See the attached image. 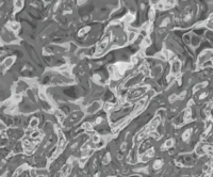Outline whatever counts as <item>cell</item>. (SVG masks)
<instances>
[{
    "label": "cell",
    "mask_w": 213,
    "mask_h": 177,
    "mask_svg": "<svg viewBox=\"0 0 213 177\" xmlns=\"http://www.w3.org/2000/svg\"><path fill=\"white\" fill-rule=\"evenodd\" d=\"M209 115L211 116V117L213 118V107L211 108V110H210V112H209Z\"/></svg>",
    "instance_id": "cell-23"
},
{
    "label": "cell",
    "mask_w": 213,
    "mask_h": 177,
    "mask_svg": "<svg viewBox=\"0 0 213 177\" xmlns=\"http://www.w3.org/2000/svg\"><path fill=\"white\" fill-rule=\"evenodd\" d=\"M162 166H163V161H162L161 159H158V160H156V161L153 162V169H155V170L161 169Z\"/></svg>",
    "instance_id": "cell-12"
},
{
    "label": "cell",
    "mask_w": 213,
    "mask_h": 177,
    "mask_svg": "<svg viewBox=\"0 0 213 177\" xmlns=\"http://www.w3.org/2000/svg\"><path fill=\"white\" fill-rule=\"evenodd\" d=\"M207 85V82H204V83H200V84H197V85L195 86V91H198V90H200V88H202L204 86H206Z\"/></svg>",
    "instance_id": "cell-21"
},
{
    "label": "cell",
    "mask_w": 213,
    "mask_h": 177,
    "mask_svg": "<svg viewBox=\"0 0 213 177\" xmlns=\"http://www.w3.org/2000/svg\"><path fill=\"white\" fill-rule=\"evenodd\" d=\"M101 108V104L99 101H94L91 106H89L88 108H86V112H88L89 114H94L96 113L97 111H98L99 109Z\"/></svg>",
    "instance_id": "cell-7"
},
{
    "label": "cell",
    "mask_w": 213,
    "mask_h": 177,
    "mask_svg": "<svg viewBox=\"0 0 213 177\" xmlns=\"http://www.w3.org/2000/svg\"><path fill=\"white\" fill-rule=\"evenodd\" d=\"M164 146H165L166 148H170L174 146V140L173 139H168V140L165 141V143H164Z\"/></svg>",
    "instance_id": "cell-14"
},
{
    "label": "cell",
    "mask_w": 213,
    "mask_h": 177,
    "mask_svg": "<svg viewBox=\"0 0 213 177\" xmlns=\"http://www.w3.org/2000/svg\"><path fill=\"white\" fill-rule=\"evenodd\" d=\"M82 117H83V112H81V111L74 112V113H72L67 118H66V121L64 123H65L66 126H72L73 124L78 123Z\"/></svg>",
    "instance_id": "cell-3"
},
{
    "label": "cell",
    "mask_w": 213,
    "mask_h": 177,
    "mask_svg": "<svg viewBox=\"0 0 213 177\" xmlns=\"http://www.w3.org/2000/svg\"><path fill=\"white\" fill-rule=\"evenodd\" d=\"M137 37V33H135L134 31L133 32H129V34H128V41L129 42H132L133 40Z\"/></svg>",
    "instance_id": "cell-17"
},
{
    "label": "cell",
    "mask_w": 213,
    "mask_h": 177,
    "mask_svg": "<svg viewBox=\"0 0 213 177\" xmlns=\"http://www.w3.org/2000/svg\"><path fill=\"white\" fill-rule=\"evenodd\" d=\"M110 42H111V35L110 33L105 34L103 39L99 42L98 46H97V49H96V55L97 56H100L101 53L105 51V50L108 49V47L110 46Z\"/></svg>",
    "instance_id": "cell-1"
},
{
    "label": "cell",
    "mask_w": 213,
    "mask_h": 177,
    "mask_svg": "<svg viewBox=\"0 0 213 177\" xmlns=\"http://www.w3.org/2000/svg\"><path fill=\"white\" fill-rule=\"evenodd\" d=\"M206 26H207V28L213 30V15H211L208 18V21H206Z\"/></svg>",
    "instance_id": "cell-13"
},
{
    "label": "cell",
    "mask_w": 213,
    "mask_h": 177,
    "mask_svg": "<svg viewBox=\"0 0 213 177\" xmlns=\"http://www.w3.org/2000/svg\"><path fill=\"white\" fill-rule=\"evenodd\" d=\"M60 172L62 173L63 177H67L68 174H70V172H72V166H70L69 163H66L65 166H63L62 170H61Z\"/></svg>",
    "instance_id": "cell-8"
},
{
    "label": "cell",
    "mask_w": 213,
    "mask_h": 177,
    "mask_svg": "<svg viewBox=\"0 0 213 177\" xmlns=\"http://www.w3.org/2000/svg\"><path fill=\"white\" fill-rule=\"evenodd\" d=\"M190 136H191V131H190V130H186V131H184V134H183V136H182V138H183L184 141H186L189 138H190Z\"/></svg>",
    "instance_id": "cell-20"
},
{
    "label": "cell",
    "mask_w": 213,
    "mask_h": 177,
    "mask_svg": "<svg viewBox=\"0 0 213 177\" xmlns=\"http://www.w3.org/2000/svg\"><path fill=\"white\" fill-rule=\"evenodd\" d=\"M161 69H162V67H161V66H156V67H155V69L153 70V76H158L160 73H161Z\"/></svg>",
    "instance_id": "cell-18"
},
{
    "label": "cell",
    "mask_w": 213,
    "mask_h": 177,
    "mask_svg": "<svg viewBox=\"0 0 213 177\" xmlns=\"http://www.w3.org/2000/svg\"><path fill=\"white\" fill-rule=\"evenodd\" d=\"M195 153L197 156H204V155L207 154L206 150H205V147H202V146H197V148L195 150Z\"/></svg>",
    "instance_id": "cell-10"
},
{
    "label": "cell",
    "mask_w": 213,
    "mask_h": 177,
    "mask_svg": "<svg viewBox=\"0 0 213 177\" xmlns=\"http://www.w3.org/2000/svg\"><path fill=\"white\" fill-rule=\"evenodd\" d=\"M190 43L192 44V46H194V47H197V46H198V44L200 43V40H199V37H191V41H190Z\"/></svg>",
    "instance_id": "cell-11"
},
{
    "label": "cell",
    "mask_w": 213,
    "mask_h": 177,
    "mask_svg": "<svg viewBox=\"0 0 213 177\" xmlns=\"http://www.w3.org/2000/svg\"><path fill=\"white\" fill-rule=\"evenodd\" d=\"M180 69H181V62L179 60H173L172 62V66H170V74L173 76H177L179 75Z\"/></svg>",
    "instance_id": "cell-5"
},
{
    "label": "cell",
    "mask_w": 213,
    "mask_h": 177,
    "mask_svg": "<svg viewBox=\"0 0 213 177\" xmlns=\"http://www.w3.org/2000/svg\"><path fill=\"white\" fill-rule=\"evenodd\" d=\"M13 62H14V58L13 57H9V58H7V59L5 60V62H3V65H5V68H9L10 66L13 64Z\"/></svg>",
    "instance_id": "cell-9"
},
{
    "label": "cell",
    "mask_w": 213,
    "mask_h": 177,
    "mask_svg": "<svg viewBox=\"0 0 213 177\" xmlns=\"http://www.w3.org/2000/svg\"><path fill=\"white\" fill-rule=\"evenodd\" d=\"M14 5H15V10L21 9V8H23V1H21V0H15Z\"/></svg>",
    "instance_id": "cell-16"
},
{
    "label": "cell",
    "mask_w": 213,
    "mask_h": 177,
    "mask_svg": "<svg viewBox=\"0 0 213 177\" xmlns=\"http://www.w3.org/2000/svg\"><path fill=\"white\" fill-rule=\"evenodd\" d=\"M153 155H155V150H153V148H148L147 150H146L145 153H144L143 155L141 156V158H140V160H141L142 162H147L150 160L151 157H153Z\"/></svg>",
    "instance_id": "cell-6"
},
{
    "label": "cell",
    "mask_w": 213,
    "mask_h": 177,
    "mask_svg": "<svg viewBox=\"0 0 213 177\" xmlns=\"http://www.w3.org/2000/svg\"><path fill=\"white\" fill-rule=\"evenodd\" d=\"M9 26H11V28H12L13 30L19 29V24H18V23H14V21H13V23H10Z\"/></svg>",
    "instance_id": "cell-19"
},
{
    "label": "cell",
    "mask_w": 213,
    "mask_h": 177,
    "mask_svg": "<svg viewBox=\"0 0 213 177\" xmlns=\"http://www.w3.org/2000/svg\"><path fill=\"white\" fill-rule=\"evenodd\" d=\"M7 128V126H5V124L3 122H0V131H3V130Z\"/></svg>",
    "instance_id": "cell-22"
},
{
    "label": "cell",
    "mask_w": 213,
    "mask_h": 177,
    "mask_svg": "<svg viewBox=\"0 0 213 177\" xmlns=\"http://www.w3.org/2000/svg\"><path fill=\"white\" fill-rule=\"evenodd\" d=\"M45 1H46V2H47V3H48V2H50V1H51V0H45Z\"/></svg>",
    "instance_id": "cell-24"
},
{
    "label": "cell",
    "mask_w": 213,
    "mask_h": 177,
    "mask_svg": "<svg viewBox=\"0 0 213 177\" xmlns=\"http://www.w3.org/2000/svg\"><path fill=\"white\" fill-rule=\"evenodd\" d=\"M144 77H145V74H144L143 72L137 74V75H134L133 77H131L129 80H127V81L125 82V84H124V86H125V88H131V86L137 85V84L141 83Z\"/></svg>",
    "instance_id": "cell-2"
},
{
    "label": "cell",
    "mask_w": 213,
    "mask_h": 177,
    "mask_svg": "<svg viewBox=\"0 0 213 177\" xmlns=\"http://www.w3.org/2000/svg\"><path fill=\"white\" fill-rule=\"evenodd\" d=\"M37 125H38V120H37V118H32L31 123H30V128H32V129H33V128H35Z\"/></svg>",
    "instance_id": "cell-15"
},
{
    "label": "cell",
    "mask_w": 213,
    "mask_h": 177,
    "mask_svg": "<svg viewBox=\"0 0 213 177\" xmlns=\"http://www.w3.org/2000/svg\"><path fill=\"white\" fill-rule=\"evenodd\" d=\"M146 91H147V88H146V86H141V88H133L132 91H130L129 94H128V100H132L137 97H141Z\"/></svg>",
    "instance_id": "cell-4"
}]
</instances>
